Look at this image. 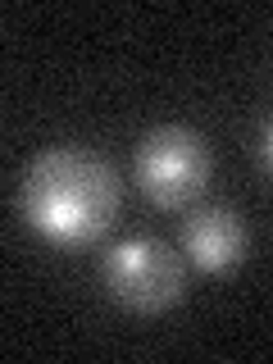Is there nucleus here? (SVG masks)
I'll return each instance as SVG.
<instances>
[{"mask_svg":"<svg viewBox=\"0 0 273 364\" xmlns=\"http://www.w3.org/2000/svg\"><path fill=\"white\" fill-rule=\"evenodd\" d=\"M214 173L210 141L187 123H159L132 151V182L155 210H191Z\"/></svg>","mask_w":273,"mask_h":364,"instance_id":"obj_2","label":"nucleus"},{"mask_svg":"<svg viewBox=\"0 0 273 364\" xmlns=\"http://www.w3.org/2000/svg\"><path fill=\"white\" fill-rule=\"evenodd\" d=\"M250 232L232 205H191L182 219V255L200 273H228L246 259Z\"/></svg>","mask_w":273,"mask_h":364,"instance_id":"obj_4","label":"nucleus"},{"mask_svg":"<svg viewBox=\"0 0 273 364\" xmlns=\"http://www.w3.org/2000/svg\"><path fill=\"white\" fill-rule=\"evenodd\" d=\"M264 168L273 173V123H269V132H264Z\"/></svg>","mask_w":273,"mask_h":364,"instance_id":"obj_5","label":"nucleus"},{"mask_svg":"<svg viewBox=\"0 0 273 364\" xmlns=\"http://www.w3.org/2000/svg\"><path fill=\"white\" fill-rule=\"evenodd\" d=\"M109 301L128 314H164L187 296V264L164 237H128L100 264Z\"/></svg>","mask_w":273,"mask_h":364,"instance_id":"obj_3","label":"nucleus"},{"mask_svg":"<svg viewBox=\"0 0 273 364\" xmlns=\"http://www.w3.org/2000/svg\"><path fill=\"white\" fill-rule=\"evenodd\" d=\"M123 178L105 155L87 146H46L28 159L18 182V214L55 250H82L114 228Z\"/></svg>","mask_w":273,"mask_h":364,"instance_id":"obj_1","label":"nucleus"}]
</instances>
